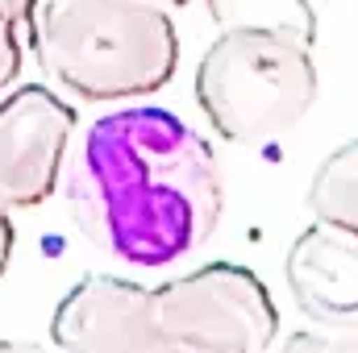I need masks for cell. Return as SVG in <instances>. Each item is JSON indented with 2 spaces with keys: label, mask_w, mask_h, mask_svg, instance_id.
<instances>
[{
  "label": "cell",
  "mask_w": 358,
  "mask_h": 353,
  "mask_svg": "<svg viewBox=\"0 0 358 353\" xmlns=\"http://www.w3.org/2000/svg\"><path fill=\"white\" fill-rule=\"evenodd\" d=\"M0 353H46V350L34 345V341H8V337H0Z\"/></svg>",
  "instance_id": "cell-13"
},
{
  "label": "cell",
  "mask_w": 358,
  "mask_h": 353,
  "mask_svg": "<svg viewBox=\"0 0 358 353\" xmlns=\"http://www.w3.org/2000/svg\"><path fill=\"white\" fill-rule=\"evenodd\" d=\"M150 4H163V8H171V4H187V0H150Z\"/></svg>",
  "instance_id": "cell-14"
},
{
  "label": "cell",
  "mask_w": 358,
  "mask_h": 353,
  "mask_svg": "<svg viewBox=\"0 0 358 353\" xmlns=\"http://www.w3.org/2000/svg\"><path fill=\"white\" fill-rule=\"evenodd\" d=\"M50 337L59 353H267L279 312L267 283L238 262L155 287L88 274L59 299Z\"/></svg>",
  "instance_id": "cell-2"
},
{
  "label": "cell",
  "mask_w": 358,
  "mask_h": 353,
  "mask_svg": "<svg viewBox=\"0 0 358 353\" xmlns=\"http://www.w3.org/2000/svg\"><path fill=\"white\" fill-rule=\"evenodd\" d=\"M317 33L229 25L196 63V104L234 146H267L317 104Z\"/></svg>",
  "instance_id": "cell-4"
},
{
  "label": "cell",
  "mask_w": 358,
  "mask_h": 353,
  "mask_svg": "<svg viewBox=\"0 0 358 353\" xmlns=\"http://www.w3.org/2000/svg\"><path fill=\"white\" fill-rule=\"evenodd\" d=\"M67 204L96 254L121 266H176L221 225L225 183L213 146L171 108L129 104L76 133Z\"/></svg>",
  "instance_id": "cell-1"
},
{
  "label": "cell",
  "mask_w": 358,
  "mask_h": 353,
  "mask_svg": "<svg viewBox=\"0 0 358 353\" xmlns=\"http://www.w3.org/2000/svg\"><path fill=\"white\" fill-rule=\"evenodd\" d=\"M308 212L317 225L358 237V137L338 146L308 183Z\"/></svg>",
  "instance_id": "cell-7"
},
{
  "label": "cell",
  "mask_w": 358,
  "mask_h": 353,
  "mask_svg": "<svg viewBox=\"0 0 358 353\" xmlns=\"http://www.w3.org/2000/svg\"><path fill=\"white\" fill-rule=\"evenodd\" d=\"M275 353H325V333H292L283 337V345Z\"/></svg>",
  "instance_id": "cell-10"
},
{
  "label": "cell",
  "mask_w": 358,
  "mask_h": 353,
  "mask_svg": "<svg viewBox=\"0 0 358 353\" xmlns=\"http://www.w3.org/2000/svg\"><path fill=\"white\" fill-rule=\"evenodd\" d=\"M21 29L38 67L80 100H142L176 80V21L150 0H34Z\"/></svg>",
  "instance_id": "cell-3"
},
{
  "label": "cell",
  "mask_w": 358,
  "mask_h": 353,
  "mask_svg": "<svg viewBox=\"0 0 358 353\" xmlns=\"http://www.w3.org/2000/svg\"><path fill=\"white\" fill-rule=\"evenodd\" d=\"M8 258H13V220H8V212L0 204V278L8 270Z\"/></svg>",
  "instance_id": "cell-11"
},
{
  "label": "cell",
  "mask_w": 358,
  "mask_h": 353,
  "mask_svg": "<svg viewBox=\"0 0 358 353\" xmlns=\"http://www.w3.org/2000/svg\"><path fill=\"white\" fill-rule=\"evenodd\" d=\"M80 133L76 108L59 91L25 84L0 96V204L42 208L67 171Z\"/></svg>",
  "instance_id": "cell-5"
},
{
  "label": "cell",
  "mask_w": 358,
  "mask_h": 353,
  "mask_svg": "<svg viewBox=\"0 0 358 353\" xmlns=\"http://www.w3.org/2000/svg\"><path fill=\"white\" fill-rule=\"evenodd\" d=\"M325 353H358V329H350V333H334V337H325Z\"/></svg>",
  "instance_id": "cell-12"
},
{
  "label": "cell",
  "mask_w": 358,
  "mask_h": 353,
  "mask_svg": "<svg viewBox=\"0 0 358 353\" xmlns=\"http://www.w3.org/2000/svg\"><path fill=\"white\" fill-rule=\"evenodd\" d=\"M217 29L229 25H275V29H304L317 33V13L308 0H204Z\"/></svg>",
  "instance_id": "cell-8"
},
{
  "label": "cell",
  "mask_w": 358,
  "mask_h": 353,
  "mask_svg": "<svg viewBox=\"0 0 358 353\" xmlns=\"http://www.w3.org/2000/svg\"><path fill=\"white\" fill-rule=\"evenodd\" d=\"M21 67H25V33L8 0H0V96L17 84Z\"/></svg>",
  "instance_id": "cell-9"
},
{
  "label": "cell",
  "mask_w": 358,
  "mask_h": 353,
  "mask_svg": "<svg viewBox=\"0 0 358 353\" xmlns=\"http://www.w3.org/2000/svg\"><path fill=\"white\" fill-rule=\"evenodd\" d=\"M287 291L296 308L329 329V333H350L358 329V237L338 233L329 225L304 229L292 250H287Z\"/></svg>",
  "instance_id": "cell-6"
}]
</instances>
